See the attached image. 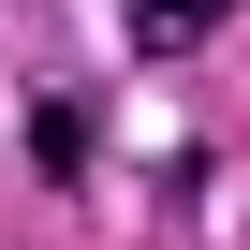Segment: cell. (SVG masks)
Returning <instances> with one entry per match:
<instances>
[{"label": "cell", "mask_w": 250, "mask_h": 250, "mask_svg": "<svg viewBox=\"0 0 250 250\" xmlns=\"http://www.w3.org/2000/svg\"><path fill=\"white\" fill-rule=\"evenodd\" d=\"M221 15H235V0H133V44H147V59H191Z\"/></svg>", "instance_id": "cell-2"}, {"label": "cell", "mask_w": 250, "mask_h": 250, "mask_svg": "<svg viewBox=\"0 0 250 250\" xmlns=\"http://www.w3.org/2000/svg\"><path fill=\"white\" fill-rule=\"evenodd\" d=\"M30 177H59V191L88 177V103H59V88L30 103Z\"/></svg>", "instance_id": "cell-1"}]
</instances>
